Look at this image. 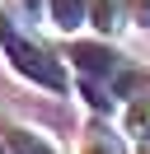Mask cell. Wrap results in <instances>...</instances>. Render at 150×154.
Masks as SVG:
<instances>
[{"mask_svg":"<svg viewBox=\"0 0 150 154\" xmlns=\"http://www.w3.org/2000/svg\"><path fill=\"white\" fill-rule=\"evenodd\" d=\"M89 28L99 38H117L127 28V0H89Z\"/></svg>","mask_w":150,"mask_h":154,"instance_id":"8992f818","label":"cell"},{"mask_svg":"<svg viewBox=\"0 0 150 154\" xmlns=\"http://www.w3.org/2000/svg\"><path fill=\"white\" fill-rule=\"evenodd\" d=\"M5 149H9V154H66L61 145H56L52 131L28 126V122H9V126H5Z\"/></svg>","mask_w":150,"mask_h":154,"instance_id":"3957f363","label":"cell"},{"mask_svg":"<svg viewBox=\"0 0 150 154\" xmlns=\"http://www.w3.org/2000/svg\"><path fill=\"white\" fill-rule=\"evenodd\" d=\"M0 154H5V149H0Z\"/></svg>","mask_w":150,"mask_h":154,"instance_id":"ba28073f","label":"cell"},{"mask_svg":"<svg viewBox=\"0 0 150 154\" xmlns=\"http://www.w3.org/2000/svg\"><path fill=\"white\" fill-rule=\"evenodd\" d=\"M42 19L52 33L75 38V33L89 23V0H42Z\"/></svg>","mask_w":150,"mask_h":154,"instance_id":"277c9868","label":"cell"},{"mask_svg":"<svg viewBox=\"0 0 150 154\" xmlns=\"http://www.w3.org/2000/svg\"><path fill=\"white\" fill-rule=\"evenodd\" d=\"M127 23L150 33V0H127Z\"/></svg>","mask_w":150,"mask_h":154,"instance_id":"52a82bcc","label":"cell"},{"mask_svg":"<svg viewBox=\"0 0 150 154\" xmlns=\"http://www.w3.org/2000/svg\"><path fill=\"white\" fill-rule=\"evenodd\" d=\"M0 56L14 70L19 79H28L33 89H47V94H66L70 89V61L56 56L42 38L24 33L14 19H0Z\"/></svg>","mask_w":150,"mask_h":154,"instance_id":"6da1fadb","label":"cell"},{"mask_svg":"<svg viewBox=\"0 0 150 154\" xmlns=\"http://www.w3.org/2000/svg\"><path fill=\"white\" fill-rule=\"evenodd\" d=\"M117 126L127 131L131 145H150V94H131L117 107Z\"/></svg>","mask_w":150,"mask_h":154,"instance_id":"5b68a950","label":"cell"},{"mask_svg":"<svg viewBox=\"0 0 150 154\" xmlns=\"http://www.w3.org/2000/svg\"><path fill=\"white\" fill-rule=\"evenodd\" d=\"M80 154H131V140L108 117H94V122L84 126V135H80Z\"/></svg>","mask_w":150,"mask_h":154,"instance_id":"7a4b0ae2","label":"cell"}]
</instances>
